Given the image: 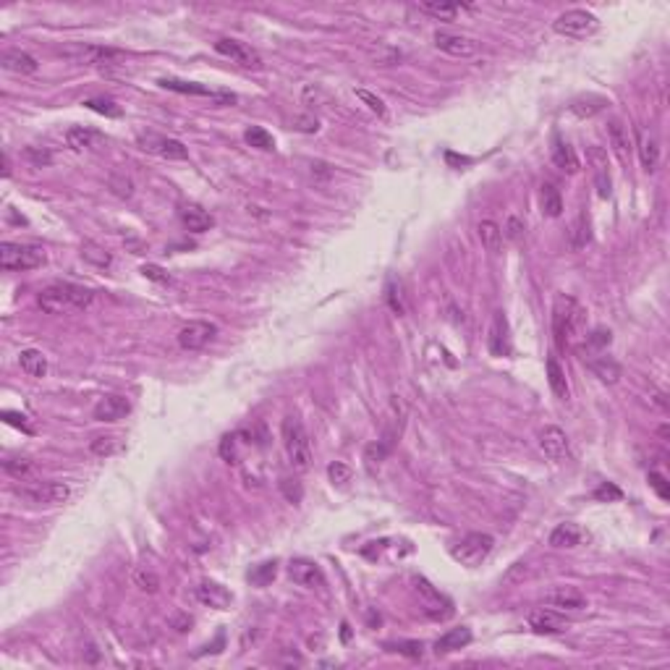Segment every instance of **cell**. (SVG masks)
I'll return each instance as SVG.
<instances>
[{
	"mask_svg": "<svg viewBox=\"0 0 670 670\" xmlns=\"http://www.w3.org/2000/svg\"><path fill=\"white\" fill-rule=\"evenodd\" d=\"M197 600L207 607H215V610H228L234 602V595L218 582H202L197 587Z\"/></svg>",
	"mask_w": 670,
	"mask_h": 670,
	"instance_id": "17",
	"label": "cell"
},
{
	"mask_svg": "<svg viewBox=\"0 0 670 670\" xmlns=\"http://www.w3.org/2000/svg\"><path fill=\"white\" fill-rule=\"evenodd\" d=\"M548 382H550V390L555 393V398H560V401H568V398H571V388H568L565 372H563V367L558 364L555 356H548Z\"/></svg>",
	"mask_w": 670,
	"mask_h": 670,
	"instance_id": "26",
	"label": "cell"
},
{
	"mask_svg": "<svg viewBox=\"0 0 670 670\" xmlns=\"http://www.w3.org/2000/svg\"><path fill=\"white\" fill-rule=\"evenodd\" d=\"M540 448L550 461H563L568 456V437L560 427L550 424L540 432Z\"/></svg>",
	"mask_w": 670,
	"mask_h": 670,
	"instance_id": "15",
	"label": "cell"
},
{
	"mask_svg": "<svg viewBox=\"0 0 670 670\" xmlns=\"http://www.w3.org/2000/svg\"><path fill=\"white\" fill-rule=\"evenodd\" d=\"M469 642H471V631H469L466 626H459V629L445 631L443 637L437 639V642H435V652H437V654L453 652V649H461V647H466Z\"/></svg>",
	"mask_w": 670,
	"mask_h": 670,
	"instance_id": "27",
	"label": "cell"
},
{
	"mask_svg": "<svg viewBox=\"0 0 670 670\" xmlns=\"http://www.w3.org/2000/svg\"><path fill=\"white\" fill-rule=\"evenodd\" d=\"M126 448V443H123L118 435H103V437H95L92 440V445H89V451L95 453V456H100V459H110V456H118V453Z\"/></svg>",
	"mask_w": 670,
	"mask_h": 670,
	"instance_id": "33",
	"label": "cell"
},
{
	"mask_svg": "<svg viewBox=\"0 0 670 670\" xmlns=\"http://www.w3.org/2000/svg\"><path fill=\"white\" fill-rule=\"evenodd\" d=\"M105 142V137L95 129H84V126H73V129L66 131V145L81 152V150H95Z\"/></svg>",
	"mask_w": 670,
	"mask_h": 670,
	"instance_id": "20",
	"label": "cell"
},
{
	"mask_svg": "<svg viewBox=\"0 0 670 670\" xmlns=\"http://www.w3.org/2000/svg\"><path fill=\"white\" fill-rule=\"evenodd\" d=\"M142 275L150 278V281H155V283H170V275L157 265H145L142 267Z\"/></svg>",
	"mask_w": 670,
	"mask_h": 670,
	"instance_id": "59",
	"label": "cell"
},
{
	"mask_svg": "<svg viewBox=\"0 0 670 670\" xmlns=\"http://www.w3.org/2000/svg\"><path fill=\"white\" fill-rule=\"evenodd\" d=\"M173 626H178V631H186L189 626H192V618H189V615H184V618H176V621H173Z\"/></svg>",
	"mask_w": 670,
	"mask_h": 670,
	"instance_id": "61",
	"label": "cell"
},
{
	"mask_svg": "<svg viewBox=\"0 0 670 670\" xmlns=\"http://www.w3.org/2000/svg\"><path fill=\"white\" fill-rule=\"evenodd\" d=\"M45 249L34 246V244H14L6 241L0 244V267L16 273V270H34V267L45 265Z\"/></svg>",
	"mask_w": 670,
	"mask_h": 670,
	"instance_id": "4",
	"label": "cell"
},
{
	"mask_svg": "<svg viewBox=\"0 0 670 670\" xmlns=\"http://www.w3.org/2000/svg\"><path fill=\"white\" fill-rule=\"evenodd\" d=\"M487 346H490V351H493L495 356H508L511 354L508 323H506L503 312H498V315H495L493 328H490V340H487Z\"/></svg>",
	"mask_w": 670,
	"mask_h": 670,
	"instance_id": "22",
	"label": "cell"
},
{
	"mask_svg": "<svg viewBox=\"0 0 670 670\" xmlns=\"http://www.w3.org/2000/svg\"><path fill=\"white\" fill-rule=\"evenodd\" d=\"M385 301H388V307L393 315H404L406 312L404 296H401V286H398L396 281H388V286H385Z\"/></svg>",
	"mask_w": 670,
	"mask_h": 670,
	"instance_id": "44",
	"label": "cell"
},
{
	"mask_svg": "<svg viewBox=\"0 0 670 670\" xmlns=\"http://www.w3.org/2000/svg\"><path fill=\"white\" fill-rule=\"evenodd\" d=\"M288 576H291L293 584L307 587V590H317V587L325 584L320 565L315 560H307V558H293L291 563H288Z\"/></svg>",
	"mask_w": 670,
	"mask_h": 670,
	"instance_id": "13",
	"label": "cell"
},
{
	"mask_svg": "<svg viewBox=\"0 0 670 670\" xmlns=\"http://www.w3.org/2000/svg\"><path fill=\"white\" fill-rule=\"evenodd\" d=\"M244 139H246V145L257 147V150H265V152H270V150H275V139L273 134H267L265 129H259V126H251V129H246V134H244Z\"/></svg>",
	"mask_w": 670,
	"mask_h": 670,
	"instance_id": "40",
	"label": "cell"
},
{
	"mask_svg": "<svg viewBox=\"0 0 670 670\" xmlns=\"http://www.w3.org/2000/svg\"><path fill=\"white\" fill-rule=\"evenodd\" d=\"M24 155H26V160L34 162V165H40V168H42V165H50V162H53V155H50L48 150H40V147H29Z\"/></svg>",
	"mask_w": 670,
	"mask_h": 670,
	"instance_id": "56",
	"label": "cell"
},
{
	"mask_svg": "<svg viewBox=\"0 0 670 670\" xmlns=\"http://www.w3.org/2000/svg\"><path fill=\"white\" fill-rule=\"evenodd\" d=\"M524 220L516 218V215H511L508 223H506V228H503V239H508V241H521L524 239Z\"/></svg>",
	"mask_w": 670,
	"mask_h": 670,
	"instance_id": "48",
	"label": "cell"
},
{
	"mask_svg": "<svg viewBox=\"0 0 670 670\" xmlns=\"http://www.w3.org/2000/svg\"><path fill=\"white\" fill-rule=\"evenodd\" d=\"M131 412V401L126 396H105L100 398L98 406H95V419L98 422H118L123 417H129Z\"/></svg>",
	"mask_w": 670,
	"mask_h": 670,
	"instance_id": "16",
	"label": "cell"
},
{
	"mask_svg": "<svg viewBox=\"0 0 670 670\" xmlns=\"http://www.w3.org/2000/svg\"><path fill=\"white\" fill-rule=\"evenodd\" d=\"M649 487H652L654 493L660 495L662 501H668L670 498V487H668V479L662 474H657V471H649Z\"/></svg>",
	"mask_w": 670,
	"mask_h": 670,
	"instance_id": "53",
	"label": "cell"
},
{
	"mask_svg": "<svg viewBox=\"0 0 670 670\" xmlns=\"http://www.w3.org/2000/svg\"><path fill=\"white\" fill-rule=\"evenodd\" d=\"M590 241H592L590 218H587V212H579L571 223V231H568V244H571L573 251H579V249H584Z\"/></svg>",
	"mask_w": 670,
	"mask_h": 670,
	"instance_id": "28",
	"label": "cell"
},
{
	"mask_svg": "<svg viewBox=\"0 0 670 670\" xmlns=\"http://www.w3.org/2000/svg\"><path fill=\"white\" fill-rule=\"evenodd\" d=\"M602 108H605V100L595 98V100H579V103H573L571 110L579 115V118H590V115L600 113Z\"/></svg>",
	"mask_w": 670,
	"mask_h": 670,
	"instance_id": "46",
	"label": "cell"
},
{
	"mask_svg": "<svg viewBox=\"0 0 670 670\" xmlns=\"http://www.w3.org/2000/svg\"><path fill=\"white\" fill-rule=\"evenodd\" d=\"M479 239H482V246H485L487 251H493V254H498L503 246V228L495 223V220H482L479 223Z\"/></svg>",
	"mask_w": 670,
	"mask_h": 670,
	"instance_id": "32",
	"label": "cell"
},
{
	"mask_svg": "<svg viewBox=\"0 0 670 670\" xmlns=\"http://www.w3.org/2000/svg\"><path fill=\"white\" fill-rule=\"evenodd\" d=\"M134 584H137L142 592H150V595H155V592L160 590V579H157V573L150 571V568H137V571H134Z\"/></svg>",
	"mask_w": 670,
	"mask_h": 670,
	"instance_id": "43",
	"label": "cell"
},
{
	"mask_svg": "<svg viewBox=\"0 0 670 670\" xmlns=\"http://www.w3.org/2000/svg\"><path fill=\"white\" fill-rule=\"evenodd\" d=\"M293 129L304 131V134H315L320 129V121H317L315 115H296L293 118Z\"/></svg>",
	"mask_w": 670,
	"mask_h": 670,
	"instance_id": "57",
	"label": "cell"
},
{
	"mask_svg": "<svg viewBox=\"0 0 670 670\" xmlns=\"http://www.w3.org/2000/svg\"><path fill=\"white\" fill-rule=\"evenodd\" d=\"M110 189H113L118 197H123V199H129V197L134 194V184H131L129 178H121V176L110 178Z\"/></svg>",
	"mask_w": 670,
	"mask_h": 670,
	"instance_id": "54",
	"label": "cell"
},
{
	"mask_svg": "<svg viewBox=\"0 0 670 670\" xmlns=\"http://www.w3.org/2000/svg\"><path fill=\"white\" fill-rule=\"evenodd\" d=\"M582 537H584V532L576 524H558L555 529H553V534H550V545L558 550L576 548V545L582 542Z\"/></svg>",
	"mask_w": 670,
	"mask_h": 670,
	"instance_id": "29",
	"label": "cell"
},
{
	"mask_svg": "<svg viewBox=\"0 0 670 670\" xmlns=\"http://www.w3.org/2000/svg\"><path fill=\"white\" fill-rule=\"evenodd\" d=\"M215 50H218L220 56L231 58V61H236L239 66H244V68H262V58L257 56V50H251L249 45H244V42L239 40H231V37H226V40H218L215 42Z\"/></svg>",
	"mask_w": 670,
	"mask_h": 670,
	"instance_id": "11",
	"label": "cell"
},
{
	"mask_svg": "<svg viewBox=\"0 0 670 670\" xmlns=\"http://www.w3.org/2000/svg\"><path fill=\"white\" fill-rule=\"evenodd\" d=\"M3 176H6V178L11 176V160H9V155H3Z\"/></svg>",
	"mask_w": 670,
	"mask_h": 670,
	"instance_id": "63",
	"label": "cell"
},
{
	"mask_svg": "<svg viewBox=\"0 0 670 670\" xmlns=\"http://www.w3.org/2000/svg\"><path fill=\"white\" fill-rule=\"evenodd\" d=\"M19 364L29 377H45V372H48V359L37 348H24L19 354Z\"/></svg>",
	"mask_w": 670,
	"mask_h": 670,
	"instance_id": "30",
	"label": "cell"
},
{
	"mask_svg": "<svg viewBox=\"0 0 670 670\" xmlns=\"http://www.w3.org/2000/svg\"><path fill=\"white\" fill-rule=\"evenodd\" d=\"M493 548H495V540L490 537V534L471 532V534H466L456 548H453V558H456L461 565L474 568V565H479L487 555H490V553H493Z\"/></svg>",
	"mask_w": 670,
	"mask_h": 670,
	"instance_id": "6",
	"label": "cell"
},
{
	"mask_svg": "<svg viewBox=\"0 0 670 670\" xmlns=\"http://www.w3.org/2000/svg\"><path fill=\"white\" fill-rule=\"evenodd\" d=\"M160 87L170 89V92H181V95H199V98H210L215 100L218 105H228V103H236L234 95H226V92H215L210 87H202L197 81H181V79H160L157 81Z\"/></svg>",
	"mask_w": 670,
	"mask_h": 670,
	"instance_id": "12",
	"label": "cell"
},
{
	"mask_svg": "<svg viewBox=\"0 0 670 670\" xmlns=\"http://www.w3.org/2000/svg\"><path fill=\"white\" fill-rule=\"evenodd\" d=\"M181 223H184L186 231H192V234H204V231H210L215 220H212V215H207L202 207L189 204V207L181 210Z\"/></svg>",
	"mask_w": 670,
	"mask_h": 670,
	"instance_id": "25",
	"label": "cell"
},
{
	"mask_svg": "<svg viewBox=\"0 0 670 670\" xmlns=\"http://www.w3.org/2000/svg\"><path fill=\"white\" fill-rule=\"evenodd\" d=\"M584 330V309L576 304V299L560 293L553 307V333H555V343L565 348L568 343L582 335Z\"/></svg>",
	"mask_w": 670,
	"mask_h": 670,
	"instance_id": "2",
	"label": "cell"
},
{
	"mask_svg": "<svg viewBox=\"0 0 670 670\" xmlns=\"http://www.w3.org/2000/svg\"><path fill=\"white\" fill-rule=\"evenodd\" d=\"M388 451H390V445L382 443V440H375V443L367 445V448H364V464H367V469L375 471L382 461L388 459Z\"/></svg>",
	"mask_w": 670,
	"mask_h": 670,
	"instance_id": "38",
	"label": "cell"
},
{
	"mask_svg": "<svg viewBox=\"0 0 670 670\" xmlns=\"http://www.w3.org/2000/svg\"><path fill=\"white\" fill-rule=\"evenodd\" d=\"M445 160H448V162H461V165H466V162H471V160H469V157H456V155H453V152H448V155H445Z\"/></svg>",
	"mask_w": 670,
	"mask_h": 670,
	"instance_id": "62",
	"label": "cell"
},
{
	"mask_svg": "<svg viewBox=\"0 0 670 670\" xmlns=\"http://www.w3.org/2000/svg\"><path fill=\"white\" fill-rule=\"evenodd\" d=\"M639 157H642L644 170L652 173V170L657 168V162H660V147H657V139L649 137V134H644V137H642V145H639Z\"/></svg>",
	"mask_w": 670,
	"mask_h": 670,
	"instance_id": "36",
	"label": "cell"
},
{
	"mask_svg": "<svg viewBox=\"0 0 670 670\" xmlns=\"http://www.w3.org/2000/svg\"><path fill=\"white\" fill-rule=\"evenodd\" d=\"M281 493L288 503H299L301 495H304V490H301V485L296 482V479H281Z\"/></svg>",
	"mask_w": 670,
	"mask_h": 670,
	"instance_id": "50",
	"label": "cell"
},
{
	"mask_svg": "<svg viewBox=\"0 0 670 670\" xmlns=\"http://www.w3.org/2000/svg\"><path fill=\"white\" fill-rule=\"evenodd\" d=\"M21 498L37 503V506H61L71 498V487L66 482H45V485H34V487H19L16 490Z\"/></svg>",
	"mask_w": 670,
	"mask_h": 670,
	"instance_id": "8",
	"label": "cell"
},
{
	"mask_svg": "<svg viewBox=\"0 0 670 670\" xmlns=\"http://www.w3.org/2000/svg\"><path fill=\"white\" fill-rule=\"evenodd\" d=\"M435 48L448 53L453 58H471L476 56V42L464 37V34H451V32H435Z\"/></svg>",
	"mask_w": 670,
	"mask_h": 670,
	"instance_id": "14",
	"label": "cell"
},
{
	"mask_svg": "<svg viewBox=\"0 0 670 670\" xmlns=\"http://www.w3.org/2000/svg\"><path fill=\"white\" fill-rule=\"evenodd\" d=\"M592 372H595V375H597L602 382H610V385L621 380V367H618L613 359H607V356H600V359H595V362H592Z\"/></svg>",
	"mask_w": 670,
	"mask_h": 670,
	"instance_id": "37",
	"label": "cell"
},
{
	"mask_svg": "<svg viewBox=\"0 0 670 670\" xmlns=\"http://www.w3.org/2000/svg\"><path fill=\"white\" fill-rule=\"evenodd\" d=\"M590 160L592 165H595V184H597V194L602 197V199H607L610 197V170H607V155L600 150V147H590Z\"/></svg>",
	"mask_w": 670,
	"mask_h": 670,
	"instance_id": "21",
	"label": "cell"
},
{
	"mask_svg": "<svg viewBox=\"0 0 670 670\" xmlns=\"http://www.w3.org/2000/svg\"><path fill=\"white\" fill-rule=\"evenodd\" d=\"M340 637H343V642L348 639V623H343V631H340Z\"/></svg>",
	"mask_w": 670,
	"mask_h": 670,
	"instance_id": "64",
	"label": "cell"
},
{
	"mask_svg": "<svg viewBox=\"0 0 670 670\" xmlns=\"http://www.w3.org/2000/svg\"><path fill=\"white\" fill-rule=\"evenodd\" d=\"M81 257L87 259V262H92L95 267H110V262H113V259H110V254H108L103 246H98V244H89V241L81 246Z\"/></svg>",
	"mask_w": 670,
	"mask_h": 670,
	"instance_id": "41",
	"label": "cell"
},
{
	"mask_svg": "<svg viewBox=\"0 0 670 670\" xmlns=\"http://www.w3.org/2000/svg\"><path fill=\"white\" fill-rule=\"evenodd\" d=\"M328 476H330V482H335V485H346L348 479H351V466L335 461V464L328 466Z\"/></svg>",
	"mask_w": 670,
	"mask_h": 670,
	"instance_id": "49",
	"label": "cell"
},
{
	"mask_svg": "<svg viewBox=\"0 0 670 670\" xmlns=\"http://www.w3.org/2000/svg\"><path fill=\"white\" fill-rule=\"evenodd\" d=\"M3 419L9 422V424H14V427L24 429V432H32V427L26 424V417H24V414H16V412H3Z\"/></svg>",
	"mask_w": 670,
	"mask_h": 670,
	"instance_id": "60",
	"label": "cell"
},
{
	"mask_svg": "<svg viewBox=\"0 0 670 670\" xmlns=\"http://www.w3.org/2000/svg\"><path fill=\"white\" fill-rule=\"evenodd\" d=\"M0 66H3L6 71H14V73H34L40 68L37 58H32L29 53H24V50H6V53L0 56Z\"/></svg>",
	"mask_w": 670,
	"mask_h": 670,
	"instance_id": "23",
	"label": "cell"
},
{
	"mask_svg": "<svg viewBox=\"0 0 670 670\" xmlns=\"http://www.w3.org/2000/svg\"><path fill=\"white\" fill-rule=\"evenodd\" d=\"M137 145L142 147L145 152L160 155V157H165V160H186V157H189V150L184 147V142H178V139H168V137H160V134H155V131L139 134V137H137Z\"/></svg>",
	"mask_w": 670,
	"mask_h": 670,
	"instance_id": "7",
	"label": "cell"
},
{
	"mask_svg": "<svg viewBox=\"0 0 670 670\" xmlns=\"http://www.w3.org/2000/svg\"><path fill=\"white\" fill-rule=\"evenodd\" d=\"M275 573H278V563H275V560H267V563L257 565L254 571H249V582L254 584V587H267V584L275 579Z\"/></svg>",
	"mask_w": 670,
	"mask_h": 670,
	"instance_id": "42",
	"label": "cell"
},
{
	"mask_svg": "<svg viewBox=\"0 0 670 670\" xmlns=\"http://www.w3.org/2000/svg\"><path fill=\"white\" fill-rule=\"evenodd\" d=\"M553 162L563 173H579V157L573 152V147L560 142V139H555V147H553Z\"/></svg>",
	"mask_w": 670,
	"mask_h": 670,
	"instance_id": "31",
	"label": "cell"
},
{
	"mask_svg": "<svg viewBox=\"0 0 670 670\" xmlns=\"http://www.w3.org/2000/svg\"><path fill=\"white\" fill-rule=\"evenodd\" d=\"M283 445H286V453H288V461L296 471H307L312 466V448H309V437L304 424L299 422V417H286L283 419Z\"/></svg>",
	"mask_w": 670,
	"mask_h": 670,
	"instance_id": "3",
	"label": "cell"
},
{
	"mask_svg": "<svg viewBox=\"0 0 670 670\" xmlns=\"http://www.w3.org/2000/svg\"><path fill=\"white\" fill-rule=\"evenodd\" d=\"M356 98H359V100H364V103L370 105V110H372V113H377L380 118L385 115V103H382V100H380V98H375L372 92H367V89H356Z\"/></svg>",
	"mask_w": 670,
	"mask_h": 670,
	"instance_id": "51",
	"label": "cell"
},
{
	"mask_svg": "<svg viewBox=\"0 0 670 670\" xmlns=\"http://www.w3.org/2000/svg\"><path fill=\"white\" fill-rule=\"evenodd\" d=\"M84 105L89 108V110H95V113L105 115V118H118L121 115V108L115 105L113 100H105V98H95V100H87Z\"/></svg>",
	"mask_w": 670,
	"mask_h": 670,
	"instance_id": "45",
	"label": "cell"
},
{
	"mask_svg": "<svg viewBox=\"0 0 670 670\" xmlns=\"http://www.w3.org/2000/svg\"><path fill=\"white\" fill-rule=\"evenodd\" d=\"M218 335V328L210 323H189L178 330V346L184 351H199Z\"/></svg>",
	"mask_w": 670,
	"mask_h": 670,
	"instance_id": "10",
	"label": "cell"
},
{
	"mask_svg": "<svg viewBox=\"0 0 670 670\" xmlns=\"http://www.w3.org/2000/svg\"><path fill=\"white\" fill-rule=\"evenodd\" d=\"M610 330H605V328H597V330L592 333V335H587V346L590 348H605L610 346Z\"/></svg>",
	"mask_w": 670,
	"mask_h": 670,
	"instance_id": "55",
	"label": "cell"
},
{
	"mask_svg": "<svg viewBox=\"0 0 670 670\" xmlns=\"http://www.w3.org/2000/svg\"><path fill=\"white\" fill-rule=\"evenodd\" d=\"M92 299H95V293L84 288V286H76V283H53V286L40 291L37 304L48 315H66V312H73V309H87L92 304Z\"/></svg>",
	"mask_w": 670,
	"mask_h": 670,
	"instance_id": "1",
	"label": "cell"
},
{
	"mask_svg": "<svg viewBox=\"0 0 670 670\" xmlns=\"http://www.w3.org/2000/svg\"><path fill=\"white\" fill-rule=\"evenodd\" d=\"M393 647L398 654H406V657H422V642H401V644H388Z\"/></svg>",
	"mask_w": 670,
	"mask_h": 670,
	"instance_id": "58",
	"label": "cell"
},
{
	"mask_svg": "<svg viewBox=\"0 0 670 670\" xmlns=\"http://www.w3.org/2000/svg\"><path fill=\"white\" fill-rule=\"evenodd\" d=\"M545 602L550 607H560V610H584L587 607V597L576 587H555L553 592H548Z\"/></svg>",
	"mask_w": 670,
	"mask_h": 670,
	"instance_id": "19",
	"label": "cell"
},
{
	"mask_svg": "<svg viewBox=\"0 0 670 670\" xmlns=\"http://www.w3.org/2000/svg\"><path fill=\"white\" fill-rule=\"evenodd\" d=\"M66 56H71L81 66H115L123 61V53L115 48H103V45H79L73 50H66Z\"/></svg>",
	"mask_w": 670,
	"mask_h": 670,
	"instance_id": "9",
	"label": "cell"
},
{
	"mask_svg": "<svg viewBox=\"0 0 670 670\" xmlns=\"http://www.w3.org/2000/svg\"><path fill=\"white\" fill-rule=\"evenodd\" d=\"M244 432H228L223 440H220V459L228 461V464H236L239 461V456H241V445L244 443H251V440H244Z\"/></svg>",
	"mask_w": 670,
	"mask_h": 670,
	"instance_id": "34",
	"label": "cell"
},
{
	"mask_svg": "<svg viewBox=\"0 0 670 670\" xmlns=\"http://www.w3.org/2000/svg\"><path fill=\"white\" fill-rule=\"evenodd\" d=\"M540 204L548 218H560V212H563V199H560V194H558V189L553 184H542Z\"/></svg>",
	"mask_w": 670,
	"mask_h": 670,
	"instance_id": "35",
	"label": "cell"
},
{
	"mask_svg": "<svg viewBox=\"0 0 670 670\" xmlns=\"http://www.w3.org/2000/svg\"><path fill=\"white\" fill-rule=\"evenodd\" d=\"M3 469H6V474L16 476V479H24V476H29V471H32L29 461H24V459H6L3 461Z\"/></svg>",
	"mask_w": 670,
	"mask_h": 670,
	"instance_id": "47",
	"label": "cell"
},
{
	"mask_svg": "<svg viewBox=\"0 0 670 670\" xmlns=\"http://www.w3.org/2000/svg\"><path fill=\"white\" fill-rule=\"evenodd\" d=\"M607 139H610V147H613L615 157H618L621 162H629L631 139H629V131L623 129L621 121H610V123H607Z\"/></svg>",
	"mask_w": 670,
	"mask_h": 670,
	"instance_id": "24",
	"label": "cell"
},
{
	"mask_svg": "<svg viewBox=\"0 0 670 670\" xmlns=\"http://www.w3.org/2000/svg\"><path fill=\"white\" fill-rule=\"evenodd\" d=\"M419 9L424 14H429V16L440 19V21H453V19L459 16L461 6H456V3H422Z\"/></svg>",
	"mask_w": 670,
	"mask_h": 670,
	"instance_id": "39",
	"label": "cell"
},
{
	"mask_svg": "<svg viewBox=\"0 0 670 670\" xmlns=\"http://www.w3.org/2000/svg\"><path fill=\"white\" fill-rule=\"evenodd\" d=\"M565 626H568V621L563 615L548 610V607L529 613V629H534L537 634H560V631H565Z\"/></svg>",
	"mask_w": 670,
	"mask_h": 670,
	"instance_id": "18",
	"label": "cell"
},
{
	"mask_svg": "<svg viewBox=\"0 0 670 670\" xmlns=\"http://www.w3.org/2000/svg\"><path fill=\"white\" fill-rule=\"evenodd\" d=\"M595 498L597 501H602V503H607V501H621L623 498V493L618 490L615 485H610V482H602V485L595 490Z\"/></svg>",
	"mask_w": 670,
	"mask_h": 670,
	"instance_id": "52",
	"label": "cell"
},
{
	"mask_svg": "<svg viewBox=\"0 0 670 670\" xmlns=\"http://www.w3.org/2000/svg\"><path fill=\"white\" fill-rule=\"evenodd\" d=\"M553 29H555L560 37H571V40H584V37H592V34L600 29V19L590 11L573 9L565 11L563 16H558L553 21Z\"/></svg>",
	"mask_w": 670,
	"mask_h": 670,
	"instance_id": "5",
	"label": "cell"
}]
</instances>
